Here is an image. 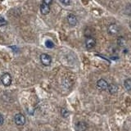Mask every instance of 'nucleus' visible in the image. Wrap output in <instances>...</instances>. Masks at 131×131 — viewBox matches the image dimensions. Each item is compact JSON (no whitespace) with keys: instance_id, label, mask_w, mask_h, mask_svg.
I'll return each mask as SVG.
<instances>
[{"instance_id":"1","label":"nucleus","mask_w":131,"mask_h":131,"mask_svg":"<svg viewBox=\"0 0 131 131\" xmlns=\"http://www.w3.org/2000/svg\"><path fill=\"white\" fill-rule=\"evenodd\" d=\"M40 61L45 67H49L52 63V57L47 53H42L40 55Z\"/></svg>"},{"instance_id":"2","label":"nucleus","mask_w":131,"mask_h":131,"mask_svg":"<svg viewBox=\"0 0 131 131\" xmlns=\"http://www.w3.org/2000/svg\"><path fill=\"white\" fill-rule=\"evenodd\" d=\"M14 122L16 125H17L19 126L24 125L26 124V117H25L23 114L17 113V114H16L14 116Z\"/></svg>"},{"instance_id":"3","label":"nucleus","mask_w":131,"mask_h":131,"mask_svg":"<svg viewBox=\"0 0 131 131\" xmlns=\"http://www.w3.org/2000/svg\"><path fill=\"white\" fill-rule=\"evenodd\" d=\"M0 80H1L2 84L4 86H9L12 84V76L10 74L8 73H4L0 77Z\"/></svg>"},{"instance_id":"4","label":"nucleus","mask_w":131,"mask_h":131,"mask_svg":"<svg viewBox=\"0 0 131 131\" xmlns=\"http://www.w3.org/2000/svg\"><path fill=\"white\" fill-rule=\"evenodd\" d=\"M119 30H120V28H119L118 25L116 24V23L110 24L108 26V27H107V32L112 35H116L117 33L119 32Z\"/></svg>"},{"instance_id":"5","label":"nucleus","mask_w":131,"mask_h":131,"mask_svg":"<svg viewBox=\"0 0 131 131\" xmlns=\"http://www.w3.org/2000/svg\"><path fill=\"white\" fill-rule=\"evenodd\" d=\"M96 39L93 38V37L89 36L87 37V39H85V46L88 49H91L95 47L96 45Z\"/></svg>"},{"instance_id":"6","label":"nucleus","mask_w":131,"mask_h":131,"mask_svg":"<svg viewBox=\"0 0 131 131\" xmlns=\"http://www.w3.org/2000/svg\"><path fill=\"white\" fill-rule=\"evenodd\" d=\"M109 84L104 79H100L97 81V88L100 90H106L108 89Z\"/></svg>"},{"instance_id":"7","label":"nucleus","mask_w":131,"mask_h":131,"mask_svg":"<svg viewBox=\"0 0 131 131\" xmlns=\"http://www.w3.org/2000/svg\"><path fill=\"white\" fill-rule=\"evenodd\" d=\"M88 128V125L84 121H79L75 124V130L76 131H85Z\"/></svg>"},{"instance_id":"8","label":"nucleus","mask_w":131,"mask_h":131,"mask_svg":"<svg viewBox=\"0 0 131 131\" xmlns=\"http://www.w3.org/2000/svg\"><path fill=\"white\" fill-rule=\"evenodd\" d=\"M67 21L71 26H75L77 24V17L74 14H69L67 16Z\"/></svg>"},{"instance_id":"9","label":"nucleus","mask_w":131,"mask_h":131,"mask_svg":"<svg viewBox=\"0 0 131 131\" xmlns=\"http://www.w3.org/2000/svg\"><path fill=\"white\" fill-rule=\"evenodd\" d=\"M40 12L43 15H47L50 12V7L46 5L45 3H42L40 5Z\"/></svg>"},{"instance_id":"10","label":"nucleus","mask_w":131,"mask_h":131,"mask_svg":"<svg viewBox=\"0 0 131 131\" xmlns=\"http://www.w3.org/2000/svg\"><path fill=\"white\" fill-rule=\"evenodd\" d=\"M118 87L116 85V84H109L108 86V89L107 90L109 91V93L111 94H116L117 92H118Z\"/></svg>"},{"instance_id":"11","label":"nucleus","mask_w":131,"mask_h":131,"mask_svg":"<svg viewBox=\"0 0 131 131\" xmlns=\"http://www.w3.org/2000/svg\"><path fill=\"white\" fill-rule=\"evenodd\" d=\"M124 86L129 92H131V79H126L124 81Z\"/></svg>"},{"instance_id":"12","label":"nucleus","mask_w":131,"mask_h":131,"mask_svg":"<svg viewBox=\"0 0 131 131\" xmlns=\"http://www.w3.org/2000/svg\"><path fill=\"white\" fill-rule=\"evenodd\" d=\"M125 43H126V41H125V39L124 38V37H119L118 39H117V44H118V46H120V47H124L125 45Z\"/></svg>"},{"instance_id":"13","label":"nucleus","mask_w":131,"mask_h":131,"mask_svg":"<svg viewBox=\"0 0 131 131\" xmlns=\"http://www.w3.org/2000/svg\"><path fill=\"white\" fill-rule=\"evenodd\" d=\"M61 116H62L63 118H67L70 116V112H69V111L67 108H62V109H61Z\"/></svg>"},{"instance_id":"14","label":"nucleus","mask_w":131,"mask_h":131,"mask_svg":"<svg viewBox=\"0 0 131 131\" xmlns=\"http://www.w3.org/2000/svg\"><path fill=\"white\" fill-rule=\"evenodd\" d=\"M45 46L48 48H52L54 47V43H53V42L51 40H47L46 42H45Z\"/></svg>"},{"instance_id":"15","label":"nucleus","mask_w":131,"mask_h":131,"mask_svg":"<svg viewBox=\"0 0 131 131\" xmlns=\"http://www.w3.org/2000/svg\"><path fill=\"white\" fill-rule=\"evenodd\" d=\"M7 24V21L5 18H3V16H0V26H4Z\"/></svg>"},{"instance_id":"16","label":"nucleus","mask_w":131,"mask_h":131,"mask_svg":"<svg viewBox=\"0 0 131 131\" xmlns=\"http://www.w3.org/2000/svg\"><path fill=\"white\" fill-rule=\"evenodd\" d=\"M61 3L64 4V5H70L71 4V1L70 0H61Z\"/></svg>"},{"instance_id":"17","label":"nucleus","mask_w":131,"mask_h":131,"mask_svg":"<svg viewBox=\"0 0 131 131\" xmlns=\"http://www.w3.org/2000/svg\"><path fill=\"white\" fill-rule=\"evenodd\" d=\"M43 3L46 4V5H48V6L50 7V4H52V0H50V1H49V0H45V1H43Z\"/></svg>"},{"instance_id":"18","label":"nucleus","mask_w":131,"mask_h":131,"mask_svg":"<svg viewBox=\"0 0 131 131\" xmlns=\"http://www.w3.org/2000/svg\"><path fill=\"white\" fill-rule=\"evenodd\" d=\"M3 123H4V118H3V116H2V115L0 114V126L3 125Z\"/></svg>"}]
</instances>
